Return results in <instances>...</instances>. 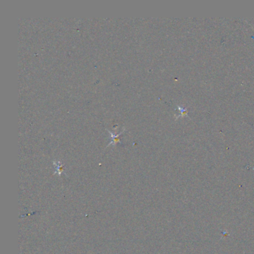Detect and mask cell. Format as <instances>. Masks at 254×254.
<instances>
[{
	"mask_svg": "<svg viewBox=\"0 0 254 254\" xmlns=\"http://www.w3.org/2000/svg\"><path fill=\"white\" fill-rule=\"evenodd\" d=\"M107 130V132H108V133L110 134V138H111L110 142V143L107 145V146H110V145H116L117 143H118V142L121 143L120 136H121V134H122L123 133H124V130H125L124 128H123V130H122L120 133H118V134H113V132L110 131L109 130Z\"/></svg>",
	"mask_w": 254,
	"mask_h": 254,
	"instance_id": "obj_1",
	"label": "cell"
},
{
	"mask_svg": "<svg viewBox=\"0 0 254 254\" xmlns=\"http://www.w3.org/2000/svg\"><path fill=\"white\" fill-rule=\"evenodd\" d=\"M53 164L55 166L56 168L55 173H57L58 175H61L62 174V172H63V166L61 164V162H60V161H57V162L54 161Z\"/></svg>",
	"mask_w": 254,
	"mask_h": 254,
	"instance_id": "obj_2",
	"label": "cell"
}]
</instances>
